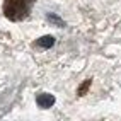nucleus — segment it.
<instances>
[{"instance_id":"nucleus-1","label":"nucleus","mask_w":121,"mask_h":121,"mask_svg":"<svg viewBox=\"0 0 121 121\" xmlns=\"http://www.w3.org/2000/svg\"><path fill=\"white\" fill-rule=\"evenodd\" d=\"M4 12L9 19L12 21H21L27 15L29 5L26 0H5L4 4Z\"/></svg>"},{"instance_id":"nucleus-2","label":"nucleus","mask_w":121,"mask_h":121,"mask_svg":"<svg viewBox=\"0 0 121 121\" xmlns=\"http://www.w3.org/2000/svg\"><path fill=\"white\" fill-rule=\"evenodd\" d=\"M55 95H51V94H46V92H43V94H38V97H36V104L41 109H48V108H51L53 104H55Z\"/></svg>"},{"instance_id":"nucleus-3","label":"nucleus","mask_w":121,"mask_h":121,"mask_svg":"<svg viewBox=\"0 0 121 121\" xmlns=\"http://www.w3.org/2000/svg\"><path fill=\"white\" fill-rule=\"evenodd\" d=\"M36 44H38L39 48H43V50H48V48H51V46L55 44V38L50 36V34H46V36H43V38H39L38 41H36Z\"/></svg>"},{"instance_id":"nucleus-4","label":"nucleus","mask_w":121,"mask_h":121,"mask_svg":"<svg viewBox=\"0 0 121 121\" xmlns=\"http://www.w3.org/2000/svg\"><path fill=\"white\" fill-rule=\"evenodd\" d=\"M46 19L48 21H50L51 24H55V26H58V27H63V26H65V22H63V19H60L58 17V15H56V14H46Z\"/></svg>"},{"instance_id":"nucleus-5","label":"nucleus","mask_w":121,"mask_h":121,"mask_svg":"<svg viewBox=\"0 0 121 121\" xmlns=\"http://www.w3.org/2000/svg\"><path fill=\"white\" fill-rule=\"evenodd\" d=\"M89 85H91V80H85L84 85H82V87H78V95H84V94H85V91L89 89Z\"/></svg>"}]
</instances>
